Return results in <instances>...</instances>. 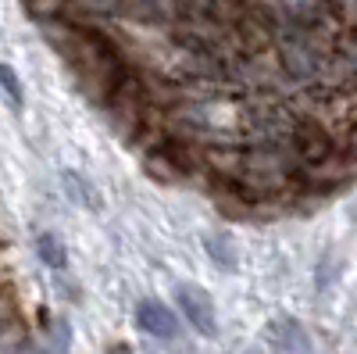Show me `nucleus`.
<instances>
[{
  "label": "nucleus",
  "mask_w": 357,
  "mask_h": 354,
  "mask_svg": "<svg viewBox=\"0 0 357 354\" xmlns=\"http://www.w3.org/2000/svg\"><path fill=\"white\" fill-rule=\"evenodd\" d=\"M36 254H40V261L47 265V269L65 272L68 254H65V247H61V244H57V236H54V233H40V236H36Z\"/></svg>",
  "instance_id": "3"
},
{
  "label": "nucleus",
  "mask_w": 357,
  "mask_h": 354,
  "mask_svg": "<svg viewBox=\"0 0 357 354\" xmlns=\"http://www.w3.org/2000/svg\"><path fill=\"white\" fill-rule=\"evenodd\" d=\"M207 251H211V258L222 265V269H232V265H236V261L225 254V240H222V236H207Z\"/></svg>",
  "instance_id": "6"
},
{
  "label": "nucleus",
  "mask_w": 357,
  "mask_h": 354,
  "mask_svg": "<svg viewBox=\"0 0 357 354\" xmlns=\"http://www.w3.org/2000/svg\"><path fill=\"white\" fill-rule=\"evenodd\" d=\"M0 90H4V97L11 101L15 111H22L25 104V94H22V82H18V72L11 65H0Z\"/></svg>",
  "instance_id": "4"
},
{
  "label": "nucleus",
  "mask_w": 357,
  "mask_h": 354,
  "mask_svg": "<svg viewBox=\"0 0 357 354\" xmlns=\"http://www.w3.org/2000/svg\"><path fill=\"white\" fill-rule=\"evenodd\" d=\"M175 304L200 337H218V311H215V301L207 290H200L193 283H178L175 286Z\"/></svg>",
  "instance_id": "1"
},
{
  "label": "nucleus",
  "mask_w": 357,
  "mask_h": 354,
  "mask_svg": "<svg viewBox=\"0 0 357 354\" xmlns=\"http://www.w3.org/2000/svg\"><path fill=\"white\" fill-rule=\"evenodd\" d=\"M136 326H139L143 333L158 337V340H172V337L178 333V322H175L172 308L161 304V301H151V297L136 304Z\"/></svg>",
  "instance_id": "2"
},
{
  "label": "nucleus",
  "mask_w": 357,
  "mask_h": 354,
  "mask_svg": "<svg viewBox=\"0 0 357 354\" xmlns=\"http://www.w3.org/2000/svg\"><path fill=\"white\" fill-rule=\"evenodd\" d=\"M107 354H136V351H132V347H126V344H114Z\"/></svg>",
  "instance_id": "7"
},
{
  "label": "nucleus",
  "mask_w": 357,
  "mask_h": 354,
  "mask_svg": "<svg viewBox=\"0 0 357 354\" xmlns=\"http://www.w3.org/2000/svg\"><path fill=\"white\" fill-rule=\"evenodd\" d=\"M282 330H286V333H275V344H279L282 351H289V354H307V340H304V333H301V326H296V322H282Z\"/></svg>",
  "instance_id": "5"
}]
</instances>
